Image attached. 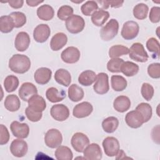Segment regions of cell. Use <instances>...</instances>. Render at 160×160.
<instances>
[{"label": "cell", "mask_w": 160, "mask_h": 160, "mask_svg": "<svg viewBox=\"0 0 160 160\" xmlns=\"http://www.w3.org/2000/svg\"><path fill=\"white\" fill-rule=\"evenodd\" d=\"M29 58L24 54H14L9 61V68L14 72L24 74L31 68Z\"/></svg>", "instance_id": "obj_1"}, {"label": "cell", "mask_w": 160, "mask_h": 160, "mask_svg": "<svg viewBox=\"0 0 160 160\" xmlns=\"http://www.w3.org/2000/svg\"><path fill=\"white\" fill-rule=\"evenodd\" d=\"M119 23L115 19H111L100 31V36L104 41L112 40L118 32Z\"/></svg>", "instance_id": "obj_2"}, {"label": "cell", "mask_w": 160, "mask_h": 160, "mask_svg": "<svg viewBox=\"0 0 160 160\" xmlns=\"http://www.w3.org/2000/svg\"><path fill=\"white\" fill-rule=\"evenodd\" d=\"M84 27V19L79 15L72 14L66 21V28L71 34H78L81 32Z\"/></svg>", "instance_id": "obj_3"}, {"label": "cell", "mask_w": 160, "mask_h": 160, "mask_svg": "<svg viewBox=\"0 0 160 160\" xmlns=\"http://www.w3.org/2000/svg\"><path fill=\"white\" fill-rule=\"evenodd\" d=\"M129 56L131 59L139 62H145L149 58L143 45L140 42L132 44L129 49Z\"/></svg>", "instance_id": "obj_4"}, {"label": "cell", "mask_w": 160, "mask_h": 160, "mask_svg": "<svg viewBox=\"0 0 160 160\" xmlns=\"http://www.w3.org/2000/svg\"><path fill=\"white\" fill-rule=\"evenodd\" d=\"M44 142L50 148H56L59 146L62 142L61 132L57 129H50L45 134Z\"/></svg>", "instance_id": "obj_5"}, {"label": "cell", "mask_w": 160, "mask_h": 160, "mask_svg": "<svg viewBox=\"0 0 160 160\" xmlns=\"http://www.w3.org/2000/svg\"><path fill=\"white\" fill-rule=\"evenodd\" d=\"M139 31V26L138 24L133 21H128L123 24L121 36L126 40H131L138 36Z\"/></svg>", "instance_id": "obj_6"}, {"label": "cell", "mask_w": 160, "mask_h": 160, "mask_svg": "<svg viewBox=\"0 0 160 160\" xmlns=\"http://www.w3.org/2000/svg\"><path fill=\"white\" fill-rule=\"evenodd\" d=\"M102 147L106 156L113 157L119 152V142L114 137H107L102 141Z\"/></svg>", "instance_id": "obj_7"}, {"label": "cell", "mask_w": 160, "mask_h": 160, "mask_svg": "<svg viewBox=\"0 0 160 160\" xmlns=\"http://www.w3.org/2000/svg\"><path fill=\"white\" fill-rule=\"evenodd\" d=\"M71 144L76 151L82 152L86 147L89 144V139L85 134L76 132L72 136Z\"/></svg>", "instance_id": "obj_8"}, {"label": "cell", "mask_w": 160, "mask_h": 160, "mask_svg": "<svg viewBox=\"0 0 160 160\" xmlns=\"http://www.w3.org/2000/svg\"><path fill=\"white\" fill-rule=\"evenodd\" d=\"M95 92L98 94H104L109 90L108 75L105 72H100L97 75L96 82L93 86Z\"/></svg>", "instance_id": "obj_9"}, {"label": "cell", "mask_w": 160, "mask_h": 160, "mask_svg": "<svg viewBox=\"0 0 160 160\" xmlns=\"http://www.w3.org/2000/svg\"><path fill=\"white\" fill-rule=\"evenodd\" d=\"M50 114L53 119L58 121H64L69 116L68 108L63 104L53 105L50 109Z\"/></svg>", "instance_id": "obj_10"}, {"label": "cell", "mask_w": 160, "mask_h": 160, "mask_svg": "<svg viewBox=\"0 0 160 160\" xmlns=\"http://www.w3.org/2000/svg\"><path fill=\"white\" fill-rule=\"evenodd\" d=\"M28 150V146L27 142L20 138L13 140L10 145V151L15 157L22 158L24 156Z\"/></svg>", "instance_id": "obj_11"}, {"label": "cell", "mask_w": 160, "mask_h": 160, "mask_svg": "<svg viewBox=\"0 0 160 160\" xmlns=\"http://www.w3.org/2000/svg\"><path fill=\"white\" fill-rule=\"evenodd\" d=\"M81 53L79 50L74 46L66 48L61 54V59L66 63L74 64L77 62L80 58Z\"/></svg>", "instance_id": "obj_12"}, {"label": "cell", "mask_w": 160, "mask_h": 160, "mask_svg": "<svg viewBox=\"0 0 160 160\" xmlns=\"http://www.w3.org/2000/svg\"><path fill=\"white\" fill-rule=\"evenodd\" d=\"M10 129L14 136L20 138H26L29 134V128L26 123H20L14 121L10 125Z\"/></svg>", "instance_id": "obj_13"}, {"label": "cell", "mask_w": 160, "mask_h": 160, "mask_svg": "<svg viewBox=\"0 0 160 160\" xmlns=\"http://www.w3.org/2000/svg\"><path fill=\"white\" fill-rule=\"evenodd\" d=\"M125 121L129 127L134 129L140 128L144 123L143 117L136 109L129 111L126 114Z\"/></svg>", "instance_id": "obj_14"}, {"label": "cell", "mask_w": 160, "mask_h": 160, "mask_svg": "<svg viewBox=\"0 0 160 160\" xmlns=\"http://www.w3.org/2000/svg\"><path fill=\"white\" fill-rule=\"evenodd\" d=\"M93 111L92 104L86 101H84L76 104L72 111L73 116L76 118H84L89 116Z\"/></svg>", "instance_id": "obj_15"}, {"label": "cell", "mask_w": 160, "mask_h": 160, "mask_svg": "<svg viewBox=\"0 0 160 160\" xmlns=\"http://www.w3.org/2000/svg\"><path fill=\"white\" fill-rule=\"evenodd\" d=\"M51 30L48 24H40L34 29L33 38L34 40L39 43L44 42L49 38Z\"/></svg>", "instance_id": "obj_16"}, {"label": "cell", "mask_w": 160, "mask_h": 160, "mask_svg": "<svg viewBox=\"0 0 160 160\" xmlns=\"http://www.w3.org/2000/svg\"><path fill=\"white\" fill-rule=\"evenodd\" d=\"M84 157L88 160H100L102 158V151L99 144L96 143L89 144L83 151Z\"/></svg>", "instance_id": "obj_17"}, {"label": "cell", "mask_w": 160, "mask_h": 160, "mask_svg": "<svg viewBox=\"0 0 160 160\" xmlns=\"http://www.w3.org/2000/svg\"><path fill=\"white\" fill-rule=\"evenodd\" d=\"M18 94L22 100L24 101H28L31 97L38 94V89L34 84L29 82H26L20 87Z\"/></svg>", "instance_id": "obj_18"}, {"label": "cell", "mask_w": 160, "mask_h": 160, "mask_svg": "<svg viewBox=\"0 0 160 160\" xmlns=\"http://www.w3.org/2000/svg\"><path fill=\"white\" fill-rule=\"evenodd\" d=\"M31 42L29 35L24 31L19 32L16 35L14 41L15 48L20 52L26 51L29 46Z\"/></svg>", "instance_id": "obj_19"}, {"label": "cell", "mask_w": 160, "mask_h": 160, "mask_svg": "<svg viewBox=\"0 0 160 160\" xmlns=\"http://www.w3.org/2000/svg\"><path fill=\"white\" fill-rule=\"evenodd\" d=\"M52 71L48 68L42 67L38 68L34 72V78L35 81L41 85H44L49 82L51 78Z\"/></svg>", "instance_id": "obj_20"}, {"label": "cell", "mask_w": 160, "mask_h": 160, "mask_svg": "<svg viewBox=\"0 0 160 160\" xmlns=\"http://www.w3.org/2000/svg\"><path fill=\"white\" fill-rule=\"evenodd\" d=\"M28 107L37 112H42L46 108V102L44 99L37 94L31 97L28 101Z\"/></svg>", "instance_id": "obj_21"}, {"label": "cell", "mask_w": 160, "mask_h": 160, "mask_svg": "<svg viewBox=\"0 0 160 160\" xmlns=\"http://www.w3.org/2000/svg\"><path fill=\"white\" fill-rule=\"evenodd\" d=\"M67 42V36L63 32H58L51 38L50 41V47L52 51H59L66 44Z\"/></svg>", "instance_id": "obj_22"}, {"label": "cell", "mask_w": 160, "mask_h": 160, "mask_svg": "<svg viewBox=\"0 0 160 160\" xmlns=\"http://www.w3.org/2000/svg\"><path fill=\"white\" fill-rule=\"evenodd\" d=\"M131 107V101L128 96H119L113 102L114 109L119 112H124Z\"/></svg>", "instance_id": "obj_23"}, {"label": "cell", "mask_w": 160, "mask_h": 160, "mask_svg": "<svg viewBox=\"0 0 160 160\" xmlns=\"http://www.w3.org/2000/svg\"><path fill=\"white\" fill-rule=\"evenodd\" d=\"M66 92L61 89L60 91L54 87L48 88L46 92V98L51 102L55 103L62 101L66 98Z\"/></svg>", "instance_id": "obj_24"}, {"label": "cell", "mask_w": 160, "mask_h": 160, "mask_svg": "<svg viewBox=\"0 0 160 160\" xmlns=\"http://www.w3.org/2000/svg\"><path fill=\"white\" fill-rule=\"evenodd\" d=\"M54 79L59 84L68 87L71 82V76L68 70L59 69L55 72Z\"/></svg>", "instance_id": "obj_25"}, {"label": "cell", "mask_w": 160, "mask_h": 160, "mask_svg": "<svg viewBox=\"0 0 160 160\" xmlns=\"http://www.w3.org/2000/svg\"><path fill=\"white\" fill-rule=\"evenodd\" d=\"M97 75L93 71L86 70L82 72L78 77V82L84 86H91L96 80Z\"/></svg>", "instance_id": "obj_26"}, {"label": "cell", "mask_w": 160, "mask_h": 160, "mask_svg": "<svg viewBox=\"0 0 160 160\" xmlns=\"http://www.w3.org/2000/svg\"><path fill=\"white\" fill-rule=\"evenodd\" d=\"M109 17V13L102 9H99L91 15L92 22L96 26H102Z\"/></svg>", "instance_id": "obj_27"}, {"label": "cell", "mask_w": 160, "mask_h": 160, "mask_svg": "<svg viewBox=\"0 0 160 160\" xmlns=\"http://www.w3.org/2000/svg\"><path fill=\"white\" fill-rule=\"evenodd\" d=\"M5 108L11 112L18 111L21 106V102L18 96L16 94L8 95L4 102Z\"/></svg>", "instance_id": "obj_28"}, {"label": "cell", "mask_w": 160, "mask_h": 160, "mask_svg": "<svg viewBox=\"0 0 160 160\" xmlns=\"http://www.w3.org/2000/svg\"><path fill=\"white\" fill-rule=\"evenodd\" d=\"M37 15L38 17L41 20L49 21L53 18L54 11L50 5L44 4L38 8Z\"/></svg>", "instance_id": "obj_29"}, {"label": "cell", "mask_w": 160, "mask_h": 160, "mask_svg": "<svg viewBox=\"0 0 160 160\" xmlns=\"http://www.w3.org/2000/svg\"><path fill=\"white\" fill-rule=\"evenodd\" d=\"M84 96L83 89L76 84H71L68 88V97L73 102H78L82 99Z\"/></svg>", "instance_id": "obj_30"}, {"label": "cell", "mask_w": 160, "mask_h": 160, "mask_svg": "<svg viewBox=\"0 0 160 160\" xmlns=\"http://www.w3.org/2000/svg\"><path fill=\"white\" fill-rule=\"evenodd\" d=\"M119 126V120L114 116H109L104 119L102 122L103 130L107 133L114 132Z\"/></svg>", "instance_id": "obj_31"}, {"label": "cell", "mask_w": 160, "mask_h": 160, "mask_svg": "<svg viewBox=\"0 0 160 160\" xmlns=\"http://www.w3.org/2000/svg\"><path fill=\"white\" fill-rule=\"evenodd\" d=\"M139 66L131 61H124L121 67V72L128 77L135 76L139 71Z\"/></svg>", "instance_id": "obj_32"}, {"label": "cell", "mask_w": 160, "mask_h": 160, "mask_svg": "<svg viewBox=\"0 0 160 160\" xmlns=\"http://www.w3.org/2000/svg\"><path fill=\"white\" fill-rule=\"evenodd\" d=\"M112 88L115 91H122L127 87V81L122 76L112 75L111 78Z\"/></svg>", "instance_id": "obj_33"}, {"label": "cell", "mask_w": 160, "mask_h": 160, "mask_svg": "<svg viewBox=\"0 0 160 160\" xmlns=\"http://www.w3.org/2000/svg\"><path fill=\"white\" fill-rule=\"evenodd\" d=\"M55 157L58 160H72L73 154L69 148L65 146H59L54 152Z\"/></svg>", "instance_id": "obj_34"}, {"label": "cell", "mask_w": 160, "mask_h": 160, "mask_svg": "<svg viewBox=\"0 0 160 160\" xmlns=\"http://www.w3.org/2000/svg\"><path fill=\"white\" fill-rule=\"evenodd\" d=\"M14 27L12 18L9 16H2L0 18V30L3 33H9Z\"/></svg>", "instance_id": "obj_35"}, {"label": "cell", "mask_w": 160, "mask_h": 160, "mask_svg": "<svg viewBox=\"0 0 160 160\" xmlns=\"http://www.w3.org/2000/svg\"><path fill=\"white\" fill-rule=\"evenodd\" d=\"M136 110L139 112L144 119V122H147L150 120L152 115V107L149 104L146 102H141L136 108Z\"/></svg>", "instance_id": "obj_36"}, {"label": "cell", "mask_w": 160, "mask_h": 160, "mask_svg": "<svg viewBox=\"0 0 160 160\" xmlns=\"http://www.w3.org/2000/svg\"><path fill=\"white\" fill-rule=\"evenodd\" d=\"M19 79L14 75L8 76L4 81V87L8 92L14 91L19 86Z\"/></svg>", "instance_id": "obj_37"}, {"label": "cell", "mask_w": 160, "mask_h": 160, "mask_svg": "<svg viewBox=\"0 0 160 160\" xmlns=\"http://www.w3.org/2000/svg\"><path fill=\"white\" fill-rule=\"evenodd\" d=\"M129 53V48L122 45H114L109 48V56L111 58H118Z\"/></svg>", "instance_id": "obj_38"}, {"label": "cell", "mask_w": 160, "mask_h": 160, "mask_svg": "<svg viewBox=\"0 0 160 160\" xmlns=\"http://www.w3.org/2000/svg\"><path fill=\"white\" fill-rule=\"evenodd\" d=\"M149 11L148 6L144 3H139L133 8V15L135 18L142 20L146 18Z\"/></svg>", "instance_id": "obj_39"}, {"label": "cell", "mask_w": 160, "mask_h": 160, "mask_svg": "<svg viewBox=\"0 0 160 160\" xmlns=\"http://www.w3.org/2000/svg\"><path fill=\"white\" fill-rule=\"evenodd\" d=\"M98 9V4L95 1H88L84 3L81 8L82 13L86 16H91Z\"/></svg>", "instance_id": "obj_40"}, {"label": "cell", "mask_w": 160, "mask_h": 160, "mask_svg": "<svg viewBox=\"0 0 160 160\" xmlns=\"http://www.w3.org/2000/svg\"><path fill=\"white\" fill-rule=\"evenodd\" d=\"M9 16L12 18L14 27L16 28L22 27L26 23V16L25 14L19 11L11 12Z\"/></svg>", "instance_id": "obj_41"}, {"label": "cell", "mask_w": 160, "mask_h": 160, "mask_svg": "<svg viewBox=\"0 0 160 160\" xmlns=\"http://www.w3.org/2000/svg\"><path fill=\"white\" fill-rule=\"evenodd\" d=\"M124 60L121 58H111L107 63V69L109 71L115 73L121 72V67Z\"/></svg>", "instance_id": "obj_42"}, {"label": "cell", "mask_w": 160, "mask_h": 160, "mask_svg": "<svg viewBox=\"0 0 160 160\" xmlns=\"http://www.w3.org/2000/svg\"><path fill=\"white\" fill-rule=\"evenodd\" d=\"M73 8L68 5H63L61 6L57 12L58 18L62 21H66V19L71 16L73 14Z\"/></svg>", "instance_id": "obj_43"}, {"label": "cell", "mask_w": 160, "mask_h": 160, "mask_svg": "<svg viewBox=\"0 0 160 160\" xmlns=\"http://www.w3.org/2000/svg\"><path fill=\"white\" fill-rule=\"evenodd\" d=\"M141 92L143 98L145 100L149 101L151 100V99L153 97V95L154 93V88L150 84L147 82H144L141 86Z\"/></svg>", "instance_id": "obj_44"}, {"label": "cell", "mask_w": 160, "mask_h": 160, "mask_svg": "<svg viewBox=\"0 0 160 160\" xmlns=\"http://www.w3.org/2000/svg\"><path fill=\"white\" fill-rule=\"evenodd\" d=\"M146 48L149 52H153L158 56L159 54V42L154 38L148 39L146 42Z\"/></svg>", "instance_id": "obj_45"}, {"label": "cell", "mask_w": 160, "mask_h": 160, "mask_svg": "<svg viewBox=\"0 0 160 160\" xmlns=\"http://www.w3.org/2000/svg\"><path fill=\"white\" fill-rule=\"evenodd\" d=\"M148 73L151 78L159 79L160 78V64L154 62L149 64L148 67Z\"/></svg>", "instance_id": "obj_46"}, {"label": "cell", "mask_w": 160, "mask_h": 160, "mask_svg": "<svg viewBox=\"0 0 160 160\" xmlns=\"http://www.w3.org/2000/svg\"><path fill=\"white\" fill-rule=\"evenodd\" d=\"M25 113L27 118L31 122H38L42 118V112L35 111L29 107L26 108Z\"/></svg>", "instance_id": "obj_47"}, {"label": "cell", "mask_w": 160, "mask_h": 160, "mask_svg": "<svg viewBox=\"0 0 160 160\" xmlns=\"http://www.w3.org/2000/svg\"><path fill=\"white\" fill-rule=\"evenodd\" d=\"M9 140V133L8 128L3 124L0 125V144L4 145Z\"/></svg>", "instance_id": "obj_48"}, {"label": "cell", "mask_w": 160, "mask_h": 160, "mask_svg": "<svg viewBox=\"0 0 160 160\" xmlns=\"http://www.w3.org/2000/svg\"><path fill=\"white\" fill-rule=\"evenodd\" d=\"M149 20L152 23H157L160 20V8L154 6L151 9L149 12Z\"/></svg>", "instance_id": "obj_49"}, {"label": "cell", "mask_w": 160, "mask_h": 160, "mask_svg": "<svg viewBox=\"0 0 160 160\" xmlns=\"http://www.w3.org/2000/svg\"><path fill=\"white\" fill-rule=\"evenodd\" d=\"M98 2L101 3L103 9H108L109 6L111 8H120L124 3V1H98Z\"/></svg>", "instance_id": "obj_50"}, {"label": "cell", "mask_w": 160, "mask_h": 160, "mask_svg": "<svg viewBox=\"0 0 160 160\" xmlns=\"http://www.w3.org/2000/svg\"><path fill=\"white\" fill-rule=\"evenodd\" d=\"M7 2H8L9 6L12 8L19 9L22 6L24 1L23 0H11V1H8Z\"/></svg>", "instance_id": "obj_51"}, {"label": "cell", "mask_w": 160, "mask_h": 160, "mask_svg": "<svg viewBox=\"0 0 160 160\" xmlns=\"http://www.w3.org/2000/svg\"><path fill=\"white\" fill-rule=\"evenodd\" d=\"M26 2L28 6L31 7H35V6H37L38 4L43 2V1H35V0H27Z\"/></svg>", "instance_id": "obj_52"}]
</instances>
